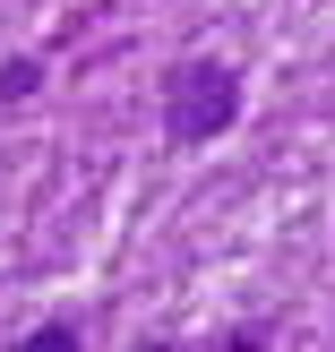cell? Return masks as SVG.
<instances>
[{
	"mask_svg": "<svg viewBox=\"0 0 335 352\" xmlns=\"http://www.w3.org/2000/svg\"><path fill=\"white\" fill-rule=\"evenodd\" d=\"M241 120V69L233 60H181L164 78V138L172 146H206Z\"/></svg>",
	"mask_w": 335,
	"mask_h": 352,
	"instance_id": "1",
	"label": "cell"
},
{
	"mask_svg": "<svg viewBox=\"0 0 335 352\" xmlns=\"http://www.w3.org/2000/svg\"><path fill=\"white\" fill-rule=\"evenodd\" d=\"M34 86H43V69H34V60H9V69H0V103H26Z\"/></svg>",
	"mask_w": 335,
	"mask_h": 352,
	"instance_id": "2",
	"label": "cell"
},
{
	"mask_svg": "<svg viewBox=\"0 0 335 352\" xmlns=\"http://www.w3.org/2000/svg\"><path fill=\"white\" fill-rule=\"evenodd\" d=\"M26 344H43V352H61V344H69V352H78V327H69V318H52V327H34Z\"/></svg>",
	"mask_w": 335,
	"mask_h": 352,
	"instance_id": "3",
	"label": "cell"
}]
</instances>
